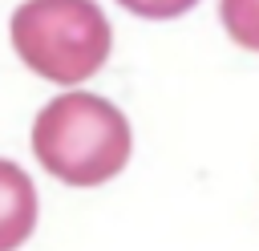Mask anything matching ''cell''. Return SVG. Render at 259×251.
Returning <instances> with one entry per match:
<instances>
[{
    "mask_svg": "<svg viewBox=\"0 0 259 251\" xmlns=\"http://www.w3.org/2000/svg\"><path fill=\"white\" fill-rule=\"evenodd\" d=\"M32 154L69 186H101L130 162V121L97 93H61L32 121Z\"/></svg>",
    "mask_w": 259,
    "mask_h": 251,
    "instance_id": "6da1fadb",
    "label": "cell"
},
{
    "mask_svg": "<svg viewBox=\"0 0 259 251\" xmlns=\"http://www.w3.org/2000/svg\"><path fill=\"white\" fill-rule=\"evenodd\" d=\"M8 28L16 57L57 85L93 77L113 49V28L97 0H24Z\"/></svg>",
    "mask_w": 259,
    "mask_h": 251,
    "instance_id": "7a4b0ae2",
    "label": "cell"
},
{
    "mask_svg": "<svg viewBox=\"0 0 259 251\" xmlns=\"http://www.w3.org/2000/svg\"><path fill=\"white\" fill-rule=\"evenodd\" d=\"M36 227V186L32 178L0 158V251H16Z\"/></svg>",
    "mask_w": 259,
    "mask_h": 251,
    "instance_id": "3957f363",
    "label": "cell"
},
{
    "mask_svg": "<svg viewBox=\"0 0 259 251\" xmlns=\"http://www.w3.org/2000/svg\"><path fill=\"white\" fill-rule=\"evenodd\" d=\"M219 16L235 45L259 53V0H219Z\"/></svg>",
    "mask_w": 259,
    "mask_h": 251,
    "instance_id": "277c9868",
    "label": "cell"
},
{
    "mask_svg": "<svg viewBox=\"0 0 259 251\" xmlns=\"http://www.w3.org/2000/svg\"><path fill=\"white\" fill-rule=\"evenodd\" d=\"M117 4L146 20H170V16H182L186 8H194L198 0H117Z\"/></svg>",
    "mask_w": 259,
    "mask_h": 251,
    "instance_id": "5b68a950",
    "label": "cell"
}]
</instances>
